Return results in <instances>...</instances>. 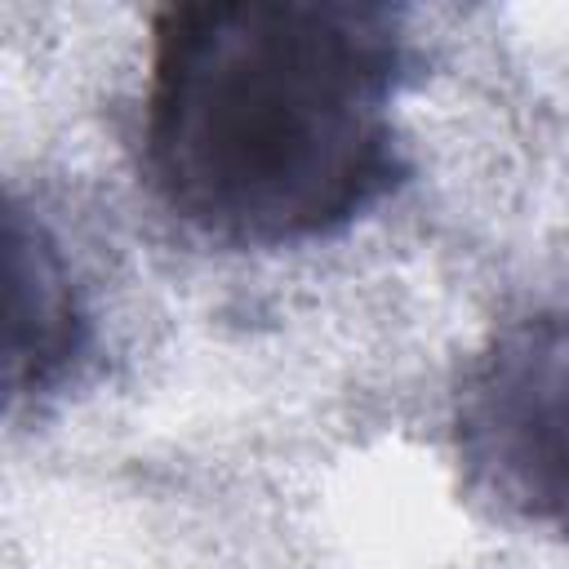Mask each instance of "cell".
I'll use <instances>...</instances> for the list:
<instances>
[{
	"label": "cell",
	"instance_id": "2",
	"mask_svg": "<svg viewBox=\"0 0 569 569\" xmlns=\"http://www.w3.org/2000/svg\"><path fill=\"white\" fill-rule=\"evenodd\" d=\"M453 458L498 516L569 542V307L498 325L467 360Z\"/></svg>",
	"mask_w": 569,
	"mask_h": 569
},
{
	"label": "cell",
	"instance_id": "3",
	"mask_svg": "<svg viewBox=\"0 0 569 569\" xmlns=\"http://www.w3.org/2000/svg\"><path fill=\"white\" fill-rule=\"evenodd\" d=\"M9 236V347L4 382L9 400H36L58 391L89 347V316L71 267L40 218L18 200L4 218Z\"/></svg>",
	"mask_w": 569,
	"mask_h": 569
},
{
	"label": "cell",
	"instance_id": "1",
	"mask_svg": "<svg viewBox=\"0 0 569 569\" xmlns=\"http://www.w3.org/2000/svg\"><path fill=\"white\" fill-rule=\"evenodd\" d=\"M405 76L391 4H169L151 22L142 178L178 222L231 249L338 236L409 178Z\"/></svg>",
	"mask_w": 569,
	"mask_h": 569
}]
</instances>
